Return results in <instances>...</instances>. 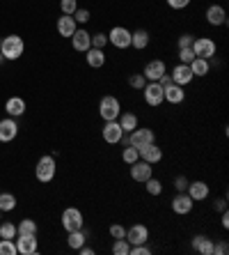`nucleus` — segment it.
Masks as SVG:
<instances>
[{
  "mask_svg": "<svg viewBox=\"0 0 229 255\" xmlns=\"http://www.w3.org/2000/svg\"><path fill=\"white\" fill-rule=\"evenodd\" d=\"M25 51V42L18 35H7L2 42H0V53L5 60H18Z\"/></svg>",
  "mask_w": 229,
  "mask_h": 255,
  "instance_id": "nucleus-1",
  "label": "nucleus"
},
{
  "mask_svg": "<svg viewBox=\"0 0 229 255\" xmlns=\"http://www.w3.org/2000/svg\"><path fill=\"white\" fill-rule=\"evenodd\" d=\"M119 113H122V106H119V99L112 95L101 97L99 101V115L103 122H110V120H117Z\"/></svg>",
  "mask_w": 229,
  "mask_h": 255,
  "instance_id": "nucleus-2",
  "label": "nucleus"
},
{
  "mask_svg": "<svg viewBox=\"0 0 229 255\" xmlns=\"http://www.w3.org/2000/svg\"><path fill=\"white\" fill-rule=\"evenodd\" d=\"M55 170H58V166H55V156L46 154V156H41V159L37 161L35 177L39 179V182H44V184H48V182H53Z\"/></svg>",
  "mask_w": 229,
  "mask_h": 255,
  "instance_id": "nucleus-3",
  "label": "nucleus"
},
{
  "mask_svg": "<svg viewBox=\"0 0 229 255\" xmlns=\"http://www.w3.org/2000/svg\"><path fill=\"white\" fill-rule=\"evenodd\" d=\"M140 92H142V97H145V104H147V106H152V108H158L160 104L165 101L163 85H160L158 81H147V85H145Z\"/></svg>",
  "mask_w": 229,
  "mask_h": 255,
  "instance_id": "nucleus-4",
  "label": "nucleus"
},
{
  "mask_svg": "<svg viewBox=\"0 0 229 255\" xmlns=\"http://www.w3.org/2000/svg\"><path fill=\"white\" fill-rule=\"evenodd\" d=\"M190 48H193L195 58H204V60L216 58V51H218L216 42H213L211 37H195V42Z\"/></svg>",
  "mask_w": 229,
  "mask_h": 255,
  "instance_id": "nucleus-5",
  "label": "nucleus"
},
{
  "mask_svg": "<svg viewBox=\"0 0 229 255\" xmlns=\"http://www.w3.org/2000/svg\"><path fill=\"white\" fill-rule=\"evenodd\" d=\"M62 228H65L67 232L71 230H80V228H85V219H82V212L76 207H67L65 212H62Z\"/></svg>",
  "mask_w": 229,
  "mask_h": 255,
  "instance_id": "nucleus-6",
  "label": "nucleus"
},
{
  "mask_svg": "<svg viewBox=\"0 0 229 255\" xmlns=\"http://www.w3.org/2000/svg\"><path fill=\"white\" fill-rule=\"evenodd\" d=\"M149 142H156V133H153V129H147V127H135L133 131L129 133V145H133V147H145V145H149Z\"/></svg>",
  "mask_w": 229,
  "mask_h": 255,
  "instance_id": "nucleus-7",
  "label": "nucleus"
},
{
  "mask_svg": "<svg viewBox=\"0 0 229 255\" xmlns=\"http://www.w3.org/2000/svg\"><path fill=\"white\" fill-rule=\"evenodd\" d=\"M108 44H112L115 48L124 51V48L131 46V30H126L124 25H115V28L108 32Z\"/></svg>",
  "mask_w": 229,
  "mask_h": 255,
  "instance_id": "nucleus-8",
  "label": "nucleus"
},
{
  "mask_svg": "<svg viewBox=\"0 0 229 255\" xmlns=\"http://www.w3.org/2000/svg\"><path fill=\"white\" fill-rule=\"evenodd\" d=\"M149 177H153V166L147 163V161L138 159L135 163H131V179L138 182V184H145Z\"/></svg>",
  "mask_w": 229,
  "mask_h": 255,
  "instance_id": "nucleus-9",
  "label": "nucleus"
},
{
  "mask_svg": "<svg viewBox=\"0 0 229 255\" xmlns=\"http://www.w3.org/2000/svg\"><path fill=\"white\" fill-rule=\"evenodd\" d=\"M193 205H195V200L186 191H179V193L172 198V212L179 214V216H186V214L193 212Z\"/></svg>",
  "mask_w": 229,
  "mask_h": 255,
  "instance_id": "nucleus-10",
  "label": "nucleus"
},
{
  "mask_svg": "<svg viewBox=\"0 0 229 255\" xmlns=\"http://www.w3.org/2000/svg\"><path fill=\"white\" fill-rule=\"evenodd\" d=\"M101 136H103V140H106L108 145H119V142H122L124 131H122V127H119L117 120H110V122H103V131H101Z\"/></svg>",
  "mask_w": 229,
  "mask_h": 255,
  "instance_id": "nucleus-11",
  "label": "nucleus"
},
{
  "mask_svg": "<svg viewBox=\"0 0 229 255\" xmlns=\"http://www.w3.org/2000/svg\"><path fill=\"white\" fill-rule=\"evenodd\" d=\"M126 242L131 246H138V244H147L149 242V228L142 226V223H135V226L126 228Z\"/></svg>",
  "mask_w": 229,
  "mask_h": 255,
  "instance_id": "nucleus-12",
  "label": "nucleus"
},
{
  "mask_svg": "<svg viewBox=\"0 0 229 255\" xmlns=\"http://www.w3.org/2000/svg\"><path fill=\"white\" fill-rule=\"evenodd\" d=\"M71 46L78 53H85L87 48H92V35H89L85 28H78L74 35H71Z\"/></svg>",
  "mask_w": 229,
  "mask_h": 255,
  "instance_id": "nucleus-13",
  "label": "nucleus"
},
{
  "mask_svg": "<svg viewBox=\"0 0 229 255\" xmlns=\"http://www.w3.org/2000/svg\"><path fill=\"white\" fill-rule=\"evenodd\" d=\"M16 253L35 255L37 253V235H16Z\"/></svg>",
  "mask_w": 229,
  "mask_h": 255,
  "instance_id": "nucleus-14",
  "label": "nucleus"
},
{
  "mask_svg": "<svg viewBox=\"0 0 229 255\" xmlns=\"http://www.w3.org/2000/svg\"><path fill=\"white\" fill-rule=\"evenodd\" d=\"M186 193H188V196L193 198L195 202H200V200H206V198L211 196V189H209V184H206V182H202V179H195V182H188V189H186Z\"/></svg>",
  "mask_w": 229,
  "mask_h": 255,
  "instance_id": "nucleus-15",
  "label": "nucleus"
},
{
  "mask_svg": "<svg viewBox=\"0 0 229 255\" xmlns=\"http://www.w3.org/2000/svg\"><path fill=\"white\" fill-rule=\"evenodd\" d=\"M204 16L209 25H227V12L223 5H209Z\"/></svg>",
  "mask_w": 229,
  "mask_h": 255,
  "instance_id": "nucleus-16",
  "label": "nucleus"
},
{
  "mask_svg": "<svg viewBox=\"0 0 229 255\" xmlns=\"http://www.w3.org/2000/svg\"><path fill=\"white\" fill-rule=\"evenodd\" d=\"M172 83H176V85H181V88H186V85L188 83H193V71H190V67L188 65H181V62H179V65L174 67V69H172Z\"/></svg>",
  "mask_w": 229,
  "mask_h": 255,
  "instance_id": "nucleus-17",
  "label": "nucleus"
},
{
  "mask_svg": "<svg viewBox=\"0 0 229 255\" xmlns=\"http://www.w3.org/2000/svg\"><path fill=\"white\" fill-rule=\"evenodd\" d=\"M18 133V125L14 118L0 120V142H12Z\"/></svg>",
  "mask_w": 229,
  "mask_h": 255,
  "instance_id": "nucleus-18",
  "label": "nucleus"
},
{
  "mask_svg": "<svg viewBox=\"0 0 229 255\" xmlns=\"http://www.w3.org/2000/svg\"><path fill=\"white\" fill-rule=\"evenodd\" d=\"M163 97H165V101H167V104L179 106V104L186 99V90H183L181 85L170 83V85H165V88H163Z\"/></svg>",
  "mask_w": 229,
  "mask_h": 255,
  "instance_id": "nucleus-19",
  "label": "nucleus"
},
{
  "mask_svg": "<svg viewBox=\"0 0 229 255\" xmlns=\"http://www.w3.org/2000/svg\"><path fill=\"white\" fill-rule=\"evenodd\" d=\"M140 159L147 161V163H160V159H163V149L156 145V142H149V145H145V147H140Z\"/></svg>",
  "mask_w": 229,
  "mask_h": 255,
  "instance_id": "nucleus-20",
  "label": "nucleus"
},
{
  "mask_svg": "<svg viewBox=\"0 0 229 255\" xmlns=\"http://www.w3.org/2000/svg\"><path fill=\"white\" fill-rule=\"evenodd\" d=\"M165 71H167V69H165L163 60H149L147 65H145V71H142V74H145V78H147V81H158Z\"/></svg>",
  "mask_w": 229,
  "mask_h": 255,
  "instance_id": "nucleus-21",
  "label": "nucleus"
},
{
  "mask_svg": "<svg viewBox=\"0 0 229 255\" xmlns=\"http://www.w3.org/2000/svg\"><path fill=\"white\" fill-rule=\"evenodd\" d=\"M85 60H87V67H92V69H101V67L106 65V51L92 46V48L85 51Z\"/></svg>",
  "mask_w": 229,
  "mask_h": 255,
  "instance_id": "nucleus-22",
  "label": "nucleus"
},
{
  "mask_svg": "<svg viewBox=\"0 0 229 255\" xmlns=\"http://www.w3.org/2000/svg\"><path fill=\"white\" fill-rule=\"evenodd\" d=\"M78 30V23L74 21V16H67V14H62V16L58 18V32L60 37H67V39H71V35Z\"/></svg>",
  "mask_w": 229,
  "mask_h": 255,
  "instance_id": "nucleus-23",
  "label": "nucleus"
},
{
  "mask_svg": "<svg viewBox=\"0 0 229 255\" xmlns=\"http://www.w3.org/2000/svg\"><path fill=\"white\" fill-rule=\"evenodd\" d=\"M5 113L9 115V118H21V115L25 113V101L21 99V97H9L5 104Z\"/></svg>",
  "mask_w": 229,
  "mask_h": 255,
  "instance_id": "nucleus-24",
  "label": "nucleus"
},
{
  "mask_svg": "<svg viewBox=\"0 0 229 255\" xmlns=\"http://www.w3.org/2000/svg\"><path fill=\"white\" fill-rule=\"evenodd\" d=\"M193 251H197L200 255H213V239H209L206 235H195Z\"/></svg>",
  "mask_w": 229,
  "mask_h": 255,
  "instance_id": "nucleus-25",
  "label": "nucleus"
},
{
  "mask_svg": "<svg viewBox=\"0 0 229 255\" xmlns=\"http://www.w3.org/2000/svg\"><path fill=\"white\" fill-rule=\"evenodd\" d=\"M149 42H152V37H149L147 30H135V32H131V46L135 48V51H145V48L149 46Z\"/></svg>",
  "mask_w": 229,
  "mask_h": 255,
  "instance_id": "nucleus-26",
  "label": "nucleus"
},
{
  "mask_svg": "<svg viewBox=\"0 0 229 255\" xmlns=\"http://www.w3.org/2000/svg\"><path fill=\"white\" fill-rule=\"evenodd\" d=\"M67 244H69V249H74V251H78L80 246H85L87 244V232L82 230H71V232H67Z\"/></svg>",
  "mask_w": 229,
  "mask_h": 255,
  "instance_id": "nucleus-27",
  "label": "nucleus"
},
{
  "mask_svg": "<svg viewBox=\"0 0 229 255\" xmlns=\"http://www.w3.org/2000/svg\"><path fill=\"white\" fill-rule=\"evenodd\" d=\"M117 122H119V127H122L124 133H131L135 127H140V120H138L135 113H119Z\"/></svg>",
  "mask_w": 229,
  "mask_h": 255,
  "instance_id": "nucleus-28",
  "label": "nucleus"
},
{
  "mask_svg": "<svg viewBox=\"0 0 229 255\" xmlns=\"http://www.w3.org/2000/svg\"><path fill=\"white\" fill-rule=\"evenodd\" d=\"M188 67H190V71H193V76H197V78H204L206 74L211 71V62L204 58H195Z\"/></svg>",
  "mask_w": 229,
  "mask_h": 255,
  "instance_id": "nucleus-29",
  "label": "nucleus"
},
{
  "mask_svg": "<svg viewBox=\"0 0 229 255\" xmlns=\"http://www.w3.org/2000/svg\"><path fill=\"white\" fill-rule=\"evenodd\" d=\"M140 159V149L138 147H133V145H124V149H122V161L124 163H135V161Z\"/></svg>",
  "mask_w": 229,
  "mask_h": 255,
  "instance_id": "nucleus-30",
  "label": "nucleus"
},
{
  "mask_svg": "<svg viewBox=\"0 0 229 255\" xmlns=\"http://www.w3.org/2000/svg\"><path fill=\"white\" fill-rule=\"evenodd\" d=\"M16 235H37V223L32 219H23L16 226Z\"/></svg>",
  "mask_w": 229,
  "mask_h": 255,
  "instance_id": "nucleus-31",
  "label": "nucleus"
},
{
  "mask_svg": "<svg viewBox=\"0 0 229 255\" xmlns=\"http://www.w3.org/2000/svg\"><path fill=\"white\" fill-rule=\"evenodd\" d=\"M14 207H16L14 193H0V212H14Z\"/></svg>",
  "mask_w": 229,
  "mask_h": 255,
  "instance_id": "nucleus-32",
  "label": "nucleus"
},
{
  "mask_svg": "<svg viewBox=\"0 0 229 255\" xmlns=\"http://www.w3.org/2000/svg\"><path fill=\"white\" fill-rule=\"evenodd\" d=\"M112 253L115 255H129L131 253V244L126 242V237L115 239V242H112Z\"/></svg>",
  "mask_w": 229,
  "mask_h": 255,
  "instance_id": "nucleus-33",
  "label": "nucleus"
},
{
  "mask_svg": "<svg viewBox=\"0 0 229 255\" xmlns=\"http://www.w3.org/2000/svg\"><path fill=\"white\" fill-rule=\"evenodd\" d=\"M145 186H147V193H149V196H160V193H163V184H160V179L149 177L147 182H145Z\"/></svg>",
  "mask_w": 229,
  "mask_h": 255,
  "instance_id": "nucleus-34",
  "label": "nucleus"
},
{
  "mask_svg": "<svg viewBox=\"0 0 229 255\" xmlns=\"http://www.w3.org/2000/svg\"><path fill=\"white\" fill-rule=\"evenodd\" d=\"M16 237V226L14 223H0V239H14Z\"/></svg>",
  "mask_w": 229,
  "mask_h": 255,
  "instance_id": "nucleus-35",
  "label": "nucleus"
},
{
  "mask_svg": "<svg viewBox=\"0 0 229 255\" xmlns=\"http://www.w3.org/2000/svg\"><path fill=\"white\" fill-rule=\"evenodd\" d=\"M0 255H16L14 239H0Z\"/></svg>",
  "mask_w": 229,
  "mask_h": 255,
  "instance_id": "nucleus-36",
  "label": "nucleus"
},
{
  "mask_svg": "<svg viewBox=\"0 0 229 255\" xmlns=\"http://www.w3.org/2000/svg\"><path fill=\"white\" fill-rule=\"evenodd\" d=\"M60 9L67 16H74V12L78 9V0H60Z\"/></svg>",
  "mask_w": 229,
  "mask_h": 255,
  "instance_id": "nucleus-37",
  "label": "nucleus"
},
{
  "mask_svg": "<svg viewBox=\"0 0 229 255\" xmlns=\"http://www.w3.org/2000/svg\"><path fill=\"white\" fill-rule=\"evenodd\" d=\"M129 85L133 90H142L145 85H147V78H145V74H131V76H129Z\"/></svg>",
  "mask_w": 229,
  "mask_h": 255,
  "instance_id": "nucleus-38",
  "label": "nucleus"
},
{
  "mask_svg": "<svg viewBox=\"0 0 229 255\" xmlns=\"http://www.w3.org/2000/svg\"><path fill=\"white\" fill-rule=\"evenodd\" d=\"M106 44H108L106 32H96V35H92V46L94 48H103V51H106Z\"/></svg>",
  "mask_w": 229,
  "mask_h": 255,
  "instance_id": "nucleus-39",
  "label": "nucleus"
},
{
  "mask_svg": "<svg viewBox=\"0 0 229 255\" xmlns=\"http://www.w3.org/2000/svg\"><path fill=\"white\" fill-rule=\"evenodd\" d=\"M179 60H181V65H190L195 60L193 48H179Z\"/></svg>",
  "mask_w": 229,
  "mask_h": 255,
  "instance_id": "nucleus-40",
  "label": "nucleus"
},
{
  "mask_svg": "<svg viewBox=\"0 0 229 255\" xmlns=\"http://www.w3.org/2000/svg\"><path fill=\"white\" fill-rule=\"evenodd\" d=\"M110 237H112V239L126 237V228H124L122 223H112V226H110Z\"/></svg>",
  "mask_w": 229,
  "mask_h": 255,
  "instance_id": "nucleus-41",
  "label": "nucleus"
},
{
  "mask_svg": "<svg viewBox=\"0 0 229 255\" xmlns=\"http://www.w3.org/2000/svg\"><path fill=\"white\" fill-rule=\"evenodd\" d=\"M74 21H76V23H87V21H89V9L78 7L76 12H74Z\"/></svg>",
  "mask_w": 229,
  "mask_h": 255,
  "instance_id": "nucleus-42",
  "label": "nucleus"
},
{
  "mask_svg": "<svg viewBox=\"0 0 229 255\" xmlns=\"http://www.w3.org/2000/svg\"><path fill=\"white\" fill-rule=\"evenodd\" d=\"M193 42H195V35L183 32V35L179 37V44H176V46H179V48H190V46H193Z\"/></svg>",
  "mask_w": 229,
  "mask_h": 255,
  "instance_id": "nucleus-43",
  "label": "nucleus"
},
{
  "mask_svg": "<svg viewBox=\"0 0 229 255\" xmlns=\"http://www.w3.org/2000/svg\"><path fill=\"white\" fill-rule=\"evenodd\" d=\"M129 255H152V249H149L147 244H138V246H131Z\"/></svg>",
  "mask_w": 229,
  "mask_h": 255,
  "instance_id": "nucleus-44",
  "label": "nucleus"
},
{
  "mask_svg": "<svg viewBox=\"0 0 229 255\" xmlns=\"http://www.w3.org/2000/svg\"><path fill=\"white\" fill-rule=\"evenodd\" d=\"M229 253V244L227 242H225V239H223V242H213V255H227Z\"/></svg>",
  "mask_w": 229,
  "mask_h": 255,
  "instance_id": "nucleus-45",
  "label": "nucleus"
},
{
  "mask_svg": "<svg viewBox=\"0 0 229 255\" xmlns=\"http://www.w3.org/2000/svg\"><path fill=\"white\" fill-rule=\"evenodd\" d=\"M174 189H176V193H179V191H186V189H188V177L179 175V177L174 179Z\"/></svg>",
  "mask_w": 229,
  "mask_h": 255,
  "instance_id": "nucleus-46",
  "label": "nucleus"
},
{
  "mask_svg": "<svg viewBox=\"0 0 229 255\" xmlns=\"http://www.w3.org/2000/svg\"><path fill=\"white\" fill-rule=\"evenodd\" d=\"M190 2H193V0H167V5H170L172 9H186Z\"/></svg>",
  "mask_w": 229,
  "mask_h": 255,
  "instance_id": "nucleus-47",
  "label": "nucleus"
},
{
  "mask_svg": "<svg viewBox=\"0 0 229 255\" xmlns=\"http://www.w3.org/2000/svg\"><path fill=\"white\" fill-rule=\"evenodd\" d=\"M213 209H216V212H225V209H227V200H225V198H218V200L213 202Z\"/></svg>",
  "mask_w": 229,
  "mask_h": 255,
  "instance_id": "nucleus-48",
  "label": "nucleus"
},
{
  "mask_svg": "<svg viewBox=\"0 0 229 255\" xmlns=\"http://www.w3.org/2000/svg\"><path fill=\"white\" fill-rule=\"evenodd\" d=\"M78 253H80V255H94V249H89L87 244H85V246H80V249H78Z\"/></svg>",
  "mask_w": 229,
  "mask_h": 255,
  "instance_id": "nucleus-49",
  "label": "nucleus"
},
{
  "mask_svg": "<svg viewBox=\"0 0 229 255\" xmlns=\"http://www.w3.org/2000/svg\"><path fill=\"white\" fill-rule=\"evenodd\" d=\"M220 214H223V219H220V223H223V228L227 230V228H229V214H227V209H225V212H220Z\"/></svg>",
  "mask_w": 229,
  "mask_h": 255,
  "instance_id": "nucleus-50",
  "label": "nucleus"
},
{
  "mask_svg": "<svg viewBox=\"0 0 229 255\" xmlns=\"http://www.w3.org/2000/svg\"><path fill=\"white\" fill-rule=\"evenodd\" d=\"M2 60H5V58H2V53H0V62H2Z\"/></svg>",
  "mask_w": 229,
  "mask_h": 255,
  "instance_id": "nucleus-51",
  "label": "nucleus"
},
{
  "mask_svg": "<svg viewBox=\"0 0 229 255\" xmlns=\"http://www.w3.org/2000/svg\"><path fill=\"white\" fill-rule=\"evenodd\" d=\"M0 216H2V212H0Z\"/></svg>",
  "mask_w": 229,
  "mask_h": 255,
  "instance_id": "nucleus-52",
  "label": "nucleus"
},
{
  "mask_svg": "<svg viewBox=\"0 0 229 255\" xmlns=\"http://www.w3.org/2000/svg\"><path fill=\"white\" fill-rule=\"evenodd\" d=\"M0 42H2V39H0Z\"/></svg>",
  "mask_w": 229,
  "mask_h": 255,
  "instance_id": "nucleus-53",
  "label": "nucleus"
}]
</instances>
